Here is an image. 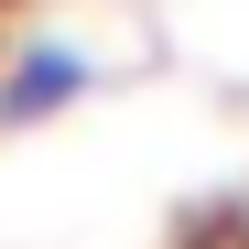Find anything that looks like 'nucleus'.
I'll return each instance as SVG.
<instances>
[{
	"label": "nucleus",
	"instance_id": "f257e3e1",
	"mask_svg": "<svg viewBox=\"0 0 249 249\" xmlns=\"http://www.w3.org/2000/svg\"><path fill=\"white\" fill-rule=\"evenodd\" d=\"M98 87V54L87 44H11L0 54V130H44V119H65L76 98Z\"/></svg>",
	"mask_w": 249,
	"mask_h": 249
},
{
	"label": "nucleus",
	"instance_id": "f03ea898",
	"mask_svg": "<svg viewBox=\"0 0 249 249\" xmlns=\"http://www.w3.org/2000/svg\"><path fill=\"white\" fill-rule=\"evenodd\" d=\"M0 11H11V0H0Z\"/></svg>",
	"mask_w": 249,
	"mask_h": 249
}]
</instances>
